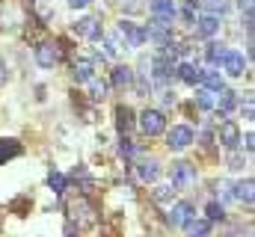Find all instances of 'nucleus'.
<instances>
[{"instance_id": "72a5a7b5", "label": "nucleus", "mask_w": 255, "mask_h": 237, "mask_svg": "<svg viewBox=\"0 0 255 237\" xmlns=\"http://www.w3.org/2000/svg\"><path fill=\"white\" fill-rule=\"evenodd\" d=\"M229 169H244V157L232 151V154H229Z\"/></svg>"}, {"instance_id": "0eeeda50", "label": "nucleus", "mask_w": 255, "mask_h": 237, "mask_svg": "<svg viewBox=\"0 0 255 237\" xmlns=\"http://www.w3.org/2000/svg\"><path fill=\"white\" fill-rule=\"evenodd\" d=\"M119 36L125 39L128 48H139V45L145 42V33H142V27H136V24H130V21H122V24H119Z\"/></svg>"}, {"instance_id": "58836bf2", "label": "nucleus", "mask_w": 255, "mask_h": 237, "mask_svg": "<svg viewBox=\"0 0 255 237\" xmlns=\"http://www.w3.org/2000/svg\"><path fill=\"white\" fill-rule=\"evenodd\" d=\"M65 237H77V229H74V223H65Z\"/></svg>"}, {"instance_id": "5701e85b", "label": "nucleus", "mask_w": 255, "mask_h": 237, "mask_svg": "<svg viewBox=\"0 0 255 237\" xmlns=\"http://www.w3.org/2000/svg\"><path fill=\"white\" fill-rule=\"evenodd\" d=\"M202 83L208 86V92H223L226 89V83H223V77L217 71H202Z\"/></svg>"}, {"instance_id": "20e7f679", "label": "nucleus", "mask_w": 255, "mask_h": 237, "mask_svg": "<svg viewBox=\"0 0 255 237\" xmlns=\"http://www.w3.org/2000/svg\"><path fill=\"white\" fill-rule=\"evenodd\" d=\"M217 139H220V145H223V148L235 151V148L241 145V127H238L235 121H223V124H220V133H217Z\"/></svg>"}, {"instance_id": "2eb2a0df", "label": "nucleus", "mask_w": 255, "mask_h": 237, "mask_svg": "<svg viewBox=\"0 0 255 237\" xmlns=\"http://www.w3.org/2000/svg\"><path fill=\"white\" fill-rule=\"evenodd\" d=\"M113 86H116L119 92H125V89L133 86V71H130L128 65H116V68H113Z\"/></svg>"}, {"instance_id": "7ed1b4c3", "label": "nucleus", "mask_w": 255, "mask_h": 237, "mask_svg": "<svg viewBox=\"0 0 255 237\" xmlns=\"http://www.w3.org/2000/svg\"><path fill=\"white\" fill-rule=\"evenodd\" d=\"M169 178H172V187L175 190H190L193 184H196V166L187 163V160H178V163H172Z\"/></svg>"}, {"instance_id": "dca6fc26", "label": "nucleus", "mask_w": 255, "mask_h": 237, "mask_svg": "<svg viewBox=\"0 0 255 237\" xmlns=\"http://www.w3.org/2000/svg\"><path fill=\"white\" fill-rule=\"evenodd\" d=\"M136 175L142 184H154L157 175H160V166H157V160H142L139 166H136Z\"/></svg>"}, {"instance_id": "39448f33", "label": "nucleus", "mask_w": 255, "mask_h": 237, "mask_svg": "<svg viewBox=\"0 0 255 237\" xmlns=\"http://www.w3.org/2000/svg\"><path fill=\"white\" fill-rule=\"evenodd\" d=\"M193 142V130L187 124H175L172 130H169V136H166V145L172 148V151H181V148H187Z\"/></svg>"}, {"instance_id": "cd10ccee", "label": "nucleus", "mask_w": 255, "mask_h": 237, "mask_svg": "<svg viewBox=\"0 0 255 237\" xmlns=\"http://www.w3.org/2000/svg\"><path fill=\"white\" fill-rule=\"evenodd\" d=\"M220 95H223V98H220V116H226V113L238 104V98H235V92H229V89H223Z\"/></svg>"}, {"instance_id": "6ab92c4d", "label": "nucleus", "mask_w": 255, "mask_h": 237, "mask_svg": "<svg viewBox=\"0 0 255 237\" xmlns=\"http://www.w3.org/2000/svg\"><path fill=\"white\" fill-rule=\"evenodd\" d=\"M226 54H229V48H226V45H217V42H211V45L205 48V59H208V65H223Z\"/></svg>"}, {"instance_id": "9b49d317", "label": "nucleus", "mask_w": 255, "mask_h": 237, "mask_svg": "<svg viewBox=\"0 0 255 237\" xmlns=\"http://www.w3.org/2000/svg\"><path fill=\"white\" fill-rule=\"evenodd\" d=\"M71 77H74L77 83H86L89 77H95V62H92V59H74Z\"/></svg>"}, {"instance_id": "ea45409f", "label": "nucleus", "mask_w": 255, "mask_h": 237, "mask_svg": "<svg viewBox=\"0 0 255 237\" xmlns=\"http://www.w3.org/2000/svg\"><path fill=\"white\" fill-rule=\"evenodd\" d=\"M3 80H6V62L0 59V83H3Z\"/></svg>"}, {"instance_id": "4468645a", "label": "nucleus", "mask_w": 255, "mask_h": 237, "mask_svg": "<svg viewBox=\"0 0 255 237\" xmlns=\"http://www.w3.org/2000/svg\"><path fill=\"white\" fill-rule=\"evenodd\" d=\"M223 65H226V71H229L232 77H244V71H247V62H244V57H241L238 51H229L226 59H223Z\"/></svg>"}, {"instance_id": "9d476101", "label": "nucleus", "mask_w": 255, "mask_h": 237, "mask_svg": "<svg viewBox=\"0 0 255 237\" xmlns=\"http://www.w3.org/2000/svg\"><path fill=\"white\" fill-rule=\"evenodd\" d=\"M151 15H154L157 21L172 24V18L178 15V9H175V3H172V0H151Z\"/></svg>"}, {"instance_id": "aec40b11", "label": "nucleus", "mask_w": 255, "mask_h": 237, "mask_svg": "<svg viewBox=\"0 0 255 237\" xmlns=\"http://www.w3.org/2000/svg\"><path fill=\"white\" fill-rule=\"evenodd\" d=\"M86 86H89V98H92V101H104V98H107V83H104L98 74H95V77H89V80H86Z\"/></svg>"}, {"instance_id": "4c0bfd02", "label": "nucleus", "mask_w": 255, "mask_h": 237, "mask_svg": "<svg viewBox=\"0 0 255 237\" xmlns=\"http://www.w3.org/2000/svg\"><path fill=\"white\" fill-rule=\"evenodd\" d=\"M253 133H247V136H244V139H241V142H244V148H247V151H253Z\"/></svg>"}, {"instance_id": "f03ea898", "label": "nucleus", "mask_w": 255, "mask_h": 237, "mask_svg": "<svg viewBox=\"0 0 255 237\" xmlns=\"http://www.w3.org/2000/svg\"><path fill=\"white\" fill-rule=\"evenodd\" d=\"M136 124H139V130H142L145 136H160V133L166 130V116H163L160 110H142Z\"/></svg>"}, {"instance_id": "a878e982", "label": "nucleus", "mask_w": 255, "mask_h": 237, "mask_svg": "<svg viewBox=\"0 0 255 237\" xmlns=\"http://www.w3.org/2000/svg\"><path fill=\"white\" fill-rule=\"evenodd\" d=\"M98 42H101V48H104V57H107V59H116V57H119V42H116L113 36H101Z\"/></svg>"}, {"instance_id": "7c9ffc66", "label": "nucleus", "mask_w": 255, "mask_h": 237, "mask_svg": "<svg viewBox=\"0 0 255 237\" xmlns=\"http://www.w3.org/2000/svg\"><path fill=\"white\" fill-rule=\"evenodd\" d=\"M196 101H199V107H202V110H214V98H211V92H208V89H205V92H199V95H196Z\"/></svg>"}, {"instance_id": "6e6552de", "label": "nucleus", "mask_w": 255, "mask_h": 237, "mask_svg": "<svg viewBox=\"0 0 255 237\" xmlns=\"http://www.w3.org/2000/svg\"><path fill=\"white\" fill-rule=\"evenodd\" d=\"M193 217H196V214H193L190 202H178V205H172V211H169V223H172L175 229H184Z\"/></svg>"}, {"instance_id": "1a4fd4ad", "label": "nucleus", "mask_w": 255, "mask_h": 237, "mask_svg": "<svg viewBox=\"0 0 255 237\" xmlns=\"http://www.w3.org/2000/svg\"><path fill=\"white\" fill-rule=\"evenodd\" d=\"M74 33H77V36H83V39H95V42L104 36V30H101L98 18H83V21H77V24H74Z\"/></svg>"}, {"instance_id": "e433bc0d", "label": "nucleus", "mask_w": 255, "mask_h": 237, "mask_svg": "<svg viewBox=\"0 0 255 237\" xmlns=\"http://www.w3.org/2000/svg\"><path fill=\"white\" fill-rule=\"evenodd\" d=\"M253 110H255V107H253V98H247V104H244V116L253 118Z\"/></svg>"}, {"instance_id": "b1692460", "label": "nucleus", "mask_w": 255, "mask_h": 237, "mask_svg": "<svg viewBox=\"0 0 255 237\" xmlns=\"http://www.w3.org/2000/svg\"><path fill=\"white\" fill-rule=\"evenodd\" d=\"M175 193H178V190H175L172 184H169V187H154V190H151V199H154L157 205H169V202L175 199Z\"/></svg>"}, {"instance_id": "f257e3e1", "label": "nucleus", "mask_w": 255, "mask_h": 237, "mask_svg": "<svg viewBox=\"0 0 255 237\" xmlns=\"http://www.w3.org/2000/svg\"><path fill=\"white\" fill-rule=\"evenodd\" d=\"M68 217H71L68 223H77V229H89V226H95L98 211H95L92 202H86L83 196H77V199L68 202Z\"/></svg>"}, {"instance_id": "c9c22d12", "label": "nucleus", "mask_w": 255, "mask_h": 237, "mask_svg": "<svg viewBox=\"0 0 255 237\" xmlns=\"http://www.w3.org/2000/svg\"><path fill=\"white\" fill-rule=\"evenodd\" d=\"M89 3H92V0H68L71 9H83V6H89Z\"/></svg>"}, {"instance_id": "bb28decb", "label": "nucleus", "mask_w": 255, "mask_h": 237, "mask_svg": "<svg viewBox=\"0 0 255 237\" xmlns=\"http://www.w3.org/2000/svg\"><path fill=\"white\" fill-rule=\"evenodd\" d=\"M48 184H51V190H54L57 196H63V193H65V187H68L65 175H60V172H51V175H48Z\"/></svg>"}, {"instance_id": "412c9836", "label": "nucleus", "mask_w": 255, "mask_h": 237, "mask_svg": "<svg viewBox=\"0 0 255 237\" xmlns=\"http://www.w3.org/2000/svg\"><path fill=\"white\" fill-rule=\"evenodd\" d=\"M178 77L184 80V83H202V68H196V65H190V62H181L178 65Z\"/></svg>"}, {"instance_id": "a211bd4d", "label": "nucleus", "mask_w": 255, "mask_h": 237, "mask_svg": "<svg viewBox=\"0 0 255 237\" xmlns=\"http://www.w3.org/2000/svg\"><path fill=\"white\" fill-rule=\"evenodd\" d=\"M24 148H21V142L18 139H0V166L6 163V160H12V157H18Z\"/></svg>"}, {"instance_id": "f8f14e48", "label": "nucleus", "mask_w": 255, "mask_h": 237, "mask_svg": "<svg viewBox=\"0 0 255 237\" xmlns=\"http://www.w3.org/2000/svg\"><path fill=\"white\" fill-rule=\"evenodd\" d=\"M133 124H136V121H133V110L125 107V104H119V107H116V127H119V133L128 136V133L133 130Z\"/></svg>"}, {"instance_id": "4be33fe9", "label": "nucleus", "mask_w": 255, "mask_h": 237, "mask_svg": "<svg viewBox=\"0 0 255 237\" xmlns=\"http://www.w3.org/2000/svg\"><path fill=\"white\" fill-rule=\"evenodd\" d=\"M253 178H247V181H241V184H235V193H232V196H235V199H238V202H247V205H253Z\"/></svg>"}, {"instance_id": "c85d7f7f", "label": "nucleus", "mask_w": 255, "mask_h": 237, "mask_svg": "<svg viewBox=\"0 0 255 237\" xmlns=\"http://www.w3.org/2000/svg\"><path fill=\"white\" fill-rule=\"evenodd\" d=\"M205 214H208V223H217V220H223V217H226V208H223V205H217V202H208Z\"/></svg>"}, {"instance_id": "473e14b6", "label": "nucleus", "mask_w": 255, "mask_h": 237, "mask_svg": "<svg viewBox=\"0 0 255 237\" xmlns=\"http://www.w3.org/2000/svg\"><path fill=\"white\" fill-rule=\"evenodd\" d=\"M217 196L232 199V184H229V181H220V184H217Z\"/></svg>"}, {"instance_id": "423d86ee", "label": "nucleus", "mask_w": 255, "mask_h": 237, "mask_svg": "<svg viewBox=\"0 0 255 237\" xmlns=\"http://www.w3.org/2000/svg\"><path fill=\"white\" fill-rule=\"evenodd\" d=\"M36 62H39L42 68H54V65L60 62L57 45H54V42H39V45H36Z\"/></svg>"}, {"instance_id": "393cba45", "label": "nucleus", "mask_w": 255, "mask_h": 237, "mask_svg": "<svg viewBox=\"0 0 255 237\" xmlns=\"http://www.w3.org/2000/svg\"><path fill=\"white\" fill-rule=\"evenodd\" d=\"M208 232H211V223L208 220H190L187 223V235L190 237H205Z\"/></svg>"}, {"instance_id": "2f4dec72", "label": "nucleus", "mask_w": 255, "mask_h": 237, "mask_svg": "<svg viewBox=\"0 0 255 237\" xmlns=\"http://www.w3.org/2000/svg\"><path fill=\"white\" fill-rule=\"evenodd\" d=\"M119 151H122V157H133V151H136V148H133V142H130L128 136H122V145H119Z\"/></svg>"}, {"instance_id": "f704fd0d", "label": "nucleus", "mask_w": 255, "mask_h": 237, "mask_svg": "<svg viewBox=\"0 0 255 237\" xmlns=\"http://www.w3.org/2000/svg\"><path fill=\"white\" fill-rule=\"evenodd\" d=\"M122 6H125V12H139V9H142L139 0H128V3H122Z\"/></svg>"}, {"instance_id": "ddd939ff", "label": "nucleus", "mask_w": 255, "mask_h": 237, "mask_svg": "<svg viewBox=\"0 0 255 237\" xmlns=\"http://www.w3.org/2000/svg\"><path fill=\"white\" fill-rule=\"evenodd\" d=\"M151 68H154L151 74H154V80H157V83H163L166 77H172V74H175L172 59H169V57H154V59H151Z\"/></svg>"}, {"instance_id": "c756f323", "label": "nucleus", "mask_w": 255, "mask_h": 237, "mask_svg": "<svg viewBox=\"0 0 255 237\" xmlns=\"http://www.w3.org/2000/svg\"><path fill=\"white\" fill-rule=\"evenodd\" d=\"M199 3H202V6H205L211 15H217V12L223 15V12L229 9V0H199Z\"/></svg>"}, {"instance_id": "f3484780", "label": "nucleus", "mask_w": 255, "mask_h": 237, "mask_svg": "<svg viewBox=\"0 0 255 237\" xmlns=\"http://www.w3.org/2000/svg\"><path fill=\"white\" fill-rule=\"evenodd\" d=\"M217 30H220V18H217V15H202V18L196 21V33H199V36H205V39H208V36H214Z\"/></svg>"}]
</instances>
